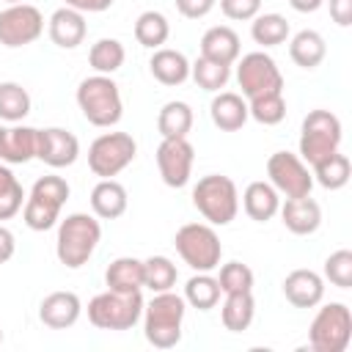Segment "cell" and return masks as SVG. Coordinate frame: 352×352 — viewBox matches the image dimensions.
Wrapping results in <instances>:
<instances>
[{
    "mask_svg": "<svg viewBox=\"0 0 352 352\" xmlns=\"http://www.w3.org/2000/svg\"><path fill=\"white\" fill-rule=\"evenodd\" d=\"M182 319H184V297L168 292H157L148 305H143V333L146 341L157 349H170L182 341Z\"/></svg>",
    "mask_w": 352,
    "mask_h": 352,
    "instance_id": "1",
    "label": "cell"
},
{
    "mask_svg": "<svg viewBox=\"0 0 352 352\" xmlns=\"http://www.w3.org/2000/svg\"><path fill=\"white\" fill-rule=\"evenodd\" d=\"M99 239H102V226H99L96 217H91L85 212L69 214L58 226V242H55L58 261L69 270L82 267L94 256Z\"/></svg>",
    "mask_w": 352,
    "mask_h": 352,
    "instance_id": "2",
    "label": "cell"
},
{
    "mask_svg": "<svg viewBox=\"0 0 352 352\" xmlns=\"http://www.w3.org/2000/svg\"><path fill=\"white\" fill-rule=\"evenodd\" d=\"M77 104L94 126H113L121 121V113H124L118 85L107 74L85 77L77 88Z\"/></svg>",
    "mask_w": 352,
    "mask_h": 352,
    "instance_id": "3",
    "label": "cell"
},
{
    "mask_svg": "<svg viewBox=\"0 0 352 352\" xmlns=\"http://www.w3.org/2000/svg\"><path fill=\"white\" fill-rule=\"evenodd\" d=\"M192 204L209 223L228 226L239 212V192L228 176L209 173L198 179V184L192 187Z\"/></svg>",
    "mask_w": 352,
    "mask_h": 352,
    "instance_id": "4",
    "label": "cell"
},
{
    "mask_svg": "<svg viewBox=\"0 0 352 352\" xmlns=\"http://www.w3.org/2000/svg\"><path fill=\"white\" fill-rule=\"evenodd\" d=\"M143 314L140 292H102L88 302V322L99 330H129Z\"/></svg>",
    "mask_w": 352,
    "mask_h": 352,
    "instance_id": "5",
    "label": "cell"
},
{
    "mask_svg": "<svg viewBox=\"0 0 352 352\" xmlns=\"http://www.w3.org/2000/svg\"><path fill=\"white\" fill-rule=\"evenodd\" d=\"M69 201V184L60 176H41L36 179L30 195L25 198V226L33 231H47L55 226L63 204Z\"/></svg>",
    "mask_w": 352,
    "mask_h": 352,
    "instance_id": "6",
    "label": "cell"
},
{
    "mask_svg": "<svg viewBox=\"0 0 352 352\" xmlns=\"http://www.w3.org/2000/svg\"><path fill=\"white\" fill-rule=\"evenodd\" d=\"M173 245H176L182 261L187 267H192L195 272H212L214 267H220L223 245H220V236L214 234L212 226L187 223V226H182L176 231Z\"/></svg>",
    "mask_w": 352,
    "mask_h": 352,
    "instance_id": "7",
    "label": "cell"
},
{
    "mask_svg": "<svg viewBox=\"0 0 352 352\" xmlns=\"http://www.w3.org/2000/svg\"><path fill=\"white\" fill-rule=\"evenodd\" d=\"M341 146V121L330 110H311L302 118V135H300V154L314 168L316 162L336 154Z\"/></svg>",
    "mask_w": 352,
    "mask_h": 352,
    "instance_id": "8",
    "label": "cell"
},
{
    "mask_svg": "<svg viewBox=\"0 0 352 352\" xmlns=\"http://www.w3.org/2000/svg\"><path fill=\"white\" fill-rule=\"evenodd\" d=\"M352 338V311L344 302H327L324 308L316 311L311 330H308V344L316 352H344Z\"/></svg>",
    "mask_w": 352,
    "mask_h": 352,
    "instance_id": "9",
    "label": "cell"
},
{
    "mask_svg": "<svg viewBox=\"0 0 352 352\" xmlns=\"http://www.w3.org/2000/svg\"><path fill=\"white\" fill-rule=\"evenodd\" d=\"M138 154V143L126 132H104L88 148V168L99 179H113L121 173Z\"/></svg>",
    "mask_w": 352,
    "mask_h": 352,
    "instance_id": "10",
    "label": "cell"
},
{
    "mask_svg": "<svg viewBox=\"0 0 352 352\" xmlns=\"http://www.w3.org/2000/svg\"><path fill=\"white\" fill-rule=\"evenodd\" d=\"M236 82L248 99L264 94H283V74L267 52H248L236 66Z\"/></svg>",
    "mask_w": 352,
    "mask_h": 352,
    "instance_id": "11",
    "label": "cell"
},
{
    "mask_svg": "<svg viewBox=\"0 0 352 352\" xmlns=\"http://www.w3.org/2000/svg\"><path fill=\"white\" fill-rule=\"evenodd\" d=\"M267 176H270V184H272L278 192H283L286 198L311 195L314 176H311L308 165H305L297 154L275 151V154L267 160Z\"/></svg>",
    "mask_w": 352,
    "mask_h": 352,
    "instance_id": "12",
    "label": "cell"
},
{
    "mask_svg": "<svg viewBox=\"0 0 352 352\" xmlns=\"http://www.w3.org/2000/svg\"><path fill=\"white\" fill-rule=\"evenodd\" d=\"M41 33H44V16L36 6L14 3L0 11V44L3 47L33 44Z\"/></svg>",
    "mask_w": 352,
    "mask_h": 352,
    "instance_id": "13",
    "label": "cell"
},
{
    "mask_svg": "<svg viewBox=\"0 0 352 352\" xmlns=\"http://www.w3.org/2000/svg\"><path fill=\"white\" fill-rule=\"evenodd\" d=\"M195 162V148L187 143V138H162L157 148V168L168 187H184L190 182Z\"/></svg>",
    "mask_w": 352,
    "mask_h": 352,
    "instance_id": "14",
    "label": "cell"
},
{
    "mask_svg": "<svg viewBox=\"0 0 352 352\" xmlns=\"http://www.w3.org/2000/svg\"><path fill=\"white\" fill-rule=\"evenodd\" d=\"M80 154V140L60 129V126H50V129H38V146H36V157L50 165V168H66L77 160Z\"/></svg>",
    "mask_w": 352,
    "mask_h": 352,
    "instance_id": "15",
    "label": "cell"
},
{
    "mask_svg": "<svg viewBox=\"0 0 352 352\" xmlns=\"http://www.w3.org/2000/svg\"><path fill=\"white\" fill-rule=\"evenodd\" d=\"M283 294L294 308H314L324 297V280L314 270H294L283 278Z\"/></svg>",
    "mask_w": 352,
    "mask_h": 352,
    "instance_id": "16",
    "label": "cell"
},
{
    "mask_svg": "<svg viewBox=\"0 0 352 352\" xmlns=\"http://www.w3.org/2000/svg\"><path fill=\"white\" fill-rule=\"evenodd\" d=\"M80 297L74 292H52L38 305V319L52 330H66L80 319Z\"/></svg>",
    "mask_w": 352,
    "mask_h": 352,
    "instance_id": "17",
    "label": "cell"
},
{
    "mask_svg": "<svg viewBox=\"0 0 352 352\" xmlns=\"http://www.w3.org/2000/svg\"><path fill=\"white\" fill-rule=\"evenodd\" d=\"M280 217H283V226L297 234V236H305V234H314L319 226H322V209L319 204L311 198V195H300V198H286V204L278 209Z\"/></svg>",
    "mask_w": 352,
    "mask_h": 352,
    "instance_id": "18",
    "label": "cell"
},
{
    "mask_svg": "<svg viewBox=\"0 0 352 352\" xmlns=\"http://www.w3.org/2000/svg\"><path fill=\"white\" fill-rule=\"evenodd\" d=\"M85 16L69 6L58 8L52 16H50V38L52 44L63 47V50H74L77 44H82L85 38Z\"/></svg>",
    "mask_w": 352,
    "mask_h": 352,
    "instance_id": "19",
    "label": "cell"
},
{
    "mask_svg": "<svg viewBox=\"0 0 352 352\" xmlns=\"http://www.w3.org/2000/svg\"><path fill=\"white\" fill-rule=\"evenodd\" d=\"M209 116H212V121H214L217 129H223V132H236V129H242L245 121H248V102H245L239 94H234V91H223V94H217V96L212 99Z\"/></svg>",
    "mask_w": 352,
    "mask_h": 352,
    "instance_id": "20",
    "label": "cell"
},
{
    "mask_svg": "<svg viewBox=\"0 0 352 352\" xmlns=\"http://www.w3.org/2000/svg\"><path fill=\"white\" fill-rule=\"evenodd\" d=\"M242 206H245L250 220L267 223V220H272L278 214L280 198H278V190L270 182H250L245 187V192H242Z\"/></svg>",
    "mask_w": 352,
    "mask_h": 352,
    "instance_id": "21",
    "label": "cell"
},
{
    "mask_svg": "<svg viewBox=\"0 0 352 352\" xmlns=\"http://www.w3.org/2000/svg\"><path fill=\"white\" fill-rule=\"evenodd\" d=\"M201 58H209V60L231 66L239 58V36H236V30H231L226 25L209 28L204 33V38H201Z\"/></svg>",
    "mask_w": 352,
    "mask_h": 352,
    "instance_id": "22",
    "label": "cell"
},
{
    "mask_svg": "<svg viewBox=\"0 0 352 352\" xmlns=\"http://www.w3.org/2000/svg\"><path fill=\"white\" fill-rule=\"evenodd\" d=\"M36 146H38V129H33V126H11L3 135L0 160H6L8 165L30 162L36 157Z\"/></svg>",
    "mask_w": 352,
    "mask_h": 352,
    "instance_id": "23",
    "label": "cell"
},
{
    "mask_svg": "<svg viewBox=\"0 0 352 352\" xmlns=\"http://www.w3.org/2000/svg\"><path fill=\"white\" fill-rule=\"evenodd\" d=\"M148 69H151L154 80H160L162 85H182L190 77V60L179 50H168V47L154 50Z\"/></svg>",
    "mask_w": 352,
    "mask_h": 352,
    "instance_id": "24",
    "label": "cell"
},
{
    "mask_svg": "<svg viewBox=\"0 0 352 352\" xmlns=\"http://www.w3.org/2000/svg\"><path fill=\"white\" fill-rule=\"evenodd\" d=\"M91 209L102 220H116L126 212V190L116 179H102L91 190Z\"/></svg>",
    "mask_w": 352,
    "mask_h": 352,
    "instance_id": "25",
    "label": "cell"
},
{
    "mask_svg": "<svg viewBox=\"0 0 352 352\" xmlns=\"http://www.w3.org/2000/svg\"><path fill=\"white\" fill-rule=\"evenodd\" d=\"M104 283L113 292H140L143 289V261L132 258V256L116 258L104 272Z\"/></svg>",
    "mask_w": 352,
    "mask_h": 352,
    "instance_id": "26",
    "label": "cell"
},
{
    "mask_svg": "<svg viewBox=\"0 0 352 352\" xmlns=\"http://www.w3.org/2000/svg\"><path fill=\"white\" fill-rule=\"evenodd\" d=\"M289 55H292V60L297 66L316 69L327 55V44L316 30H300L289 44Z\"/></svg>",
    "mask_w": 352,
    "mask_h": 352,
    "instance_id": "27",
    "label": "cell"
},
{
    "mask_svg": "<svg viewBox=\"0 0 352 352\" xmlns=\"http://www.w3.org/2000/svg\"><path fill=\"white\" fill-rule=\"evenodd\" d=\"M253 314H256V302H253L250 292L226 294V302H223V311H220V319H223L226 330H231V333L248 330L250 322H253Z\"/></svg>",
    "mask_w": 352,
    "mask_h": 352,
    "instance_id": "28",
    "label": "cell"
},
{
    "mask_svg": "<svg viewBox=\"0 0 352 352\" xmlns=\"http://www.w3.org/2000/svg\"><path fill=\"white\" fill-rule=\"evenodd\" d=\"M192 126V107L187 102H168L157 116V129L162 138H187Z\"/></svg>",
    "mask_w": 352,
    "mask_h": 352,
    "instance_id": "29",
    "label": "cell"
},
{
    "mask_svg": "<svg viewBox=\"0 0 352 352\" xmlns=\"http://www.w3.org/2000/svg\"><path fill=\"white\" fill-rule=\"evenodd\" d=\"M170 36V25L165 19V14L160 11H143L135 22V38L138 44L148 47V50H160Z\"/></svg>",
    "mask_w": 352,
    "mask_h": 352,
    "instance_id": "30",
    "label": "cell"
},
{
    "mask_svg": "<svg viewBox=\"0 0 352 352\" xmlns=\"http://www.w3.org/2000/svg\"><path fill=\"white\" fill-rule=\"evenodd\" d=\"M250 36L261 47H278L289 38V22L280 14H256L250 25Z\"/></svg>",
    "mask_w": 352,
    "mask_h": 352,
    "instance_id": "31",
    "label": "cell"
},
{
    "mask_svg": "<svg viewBox=\"0 0 352 352\" xmlns=\"http://www.w3.org/2000/svg\"><path fill=\"white\" fill-rule=\"evenodd\" d=\"M217 300H220V283L209 272H198V275H192L187 280V286H184V302H190L192 308L209 311V308L217 305Z\"/></svg>",
    "mask_w": 352,
    "mask_h": 352,
    "instance_id": "32",
    "label": "cell"
},
{
    "mask_svg": "<svg viewBox=\"0 0 352 352\" xmlns=\"http://www.w3.org/2000/svg\"><path fill=\"white\" fill-rule=\"evenodd\" d=\"M314 176H316V182H319L324 190H341V187L349 182V176H352L349 157L341 154V151L330 154L327 160H322V162L314 165Z\"/></svg>",
    "mask_w": 352,
    "mask_h": 352,
    "instance_id": "33",
    "label": "cell"
},
{
    "mask_svg": "<svg viewBox=\"0 0 352 352\" xmlns=\"http://www.w3.org/2000/svg\"><path fill=\"white\" fill-rule=\"evenodd\" d=\"M176 278H179V270L168 256H151L143 261V286L151 289L154 294L173 289Z\"/></svg>",
    "mask_w": 352,
    "mask_h": 352,
    "instance_id": "34",
    "label": "cell"
},
{
    "mask_svg": "<svg viewBox=\"0 0 352 352\" xmlns=\"http://www.w3.org/2000/svg\"><path fill=\"white\" fill-rule=\"evenodd\" d=\"M126 52H124V44L118 38H99L91 52H88V63L96 69V74H113L121 69Z\"/></svg>",
    "mask_w": 352,
    "mask_h": 352,
    "instance_id": "35",
    "label": "cell"
},
{
    "mask_svg": "<svg viewBox=\"0 0 352 352\" xmlns=\"http://www.w3.org/2000/svg\"><path fill=\"white\" fill-rule=\"evenodd\" d=\"M30 113V94L19 82H0V118L22 121Z\"/></svg>",
    "mask_w": 352,
    "mask_h": 352,
    "instance_id": "36",
    "label": "cell"
},
{
    "mask_svg": "<svg viewBox=\"0 0 352 352\" xmlns=\"http://www.w3.org/2000/svg\"><path fill=\"white\" fill-rule=\"evenodd\" d=\"M190 74L198 82V88H204V91H220V88H226V82L231 77V66L217 63V60H209V58H198L190 66Z\"/></svg>",
    "mask_w": 352,
    "mask_h": 352,
    "instance_id": "37",
    "label": "cell"
},
{
    "mask_svg": "<svg viewBox=\"0 0 352 352\" xmlns=\"http://www.w3.org/2000/svg\"><path fill=\"white\" fill-rule=\"evenodd\" d=\"M248 116H253L264 126H275L286 118V102L283 94H264L248 102Z\"/></svg>",
    "mask_w": 352,
    "mask_h": 352,
    "instance_id": "38",
    "label": "cell"
},
{
    "mask_svg": "<svg viewBox=\"0 0 352 352\" xmlns=\"http://www.w3.org/2000/svg\"><path fill=\"white\" fill-rule=\"evenodd\" d=\"M25 204V190L19 184V179L0 165V220H11Z\"/></svg>",
    "mask_w": 352,
    "mask_h": 352,
    "instance_id": "39",
    "label": "cell"
},
{
    "mask_svg": "<svg viewBox=\"0 0 352 352\" xmlns=\"http://www.w3.org/2000/svg\"><path fill=\"white\" fill-rule=\"evenodd\" d=\"M220 292L234 294V292H253V270L242 261H228L220 267Z\"/></svg>",
    "mask_w": 352,
    "mask_h": 352,
    "instance_id": "40",
    "label": "cell"
},
{
    "mask_svg": "<svg viewBox=\"0 0 352 352\" xmlns=\"http://www.w3.org/2000/svg\"><path fill=\"white\" fill-rule=\"evenodd\" d=\"M324 278L338 289H349L352 286V250L330 253L324 261Z\"/></svg>",
    "mask_w": 352,
    "mask_h": 352,
    "instance_id": "41",
    "label": "cell"
},
{
    "mask_svg": "<svg viewBox=\"0 0 352 352\" xmlns=\"http://www.w3.org/2000/svg\"><path fill=\"white\" fill-rule=\"evenodd\" d=\"M261 8V0H220V11L228 19H253Z\"/></svg>",
    "mask_w": 352,
    "mask_h": 352,
    "instance_id": "42",
    "label": "cell"
},
{
    "mask_svg": "<svg viewBox=\"0 0 352 352\" xmlns=\"http://www.w3.org/2000/svg\"><path fill=\"white\" fill-rule=\"evenodd\" d=\"M214 3L217 0H176V8L187 19H201L214 8Z\"/></svg>",
    "mask_w": 352,
    "mask_h": 352,
    "instance_id": "43",
    "label": "cell"
},
{
    "mask_svg": "<svg viewBox=\"0 0 352 352\" xmlns=\"http://www.w3.org/2000/svg\"><path fill=\"white\" fill-rule=\"evenodd\" d=\"M330 16L336 25H352V0H330Z\"/></svg>",
    "mask_w": 352,
    "mask_h": 352,
    "instance_id": "44",
    "label": "cell"
},
{
    "mask_svg": "<svg viewBox=\"0 0 352 352\" xmlns=\"http://www.w3.org/2000/svg\"><path fill=\"white\" fill-rule=\"evenodd\" d=\"M116 0H66V6L69 8H74V11H80V14H99V11H107L110 6H113Z\"/></svg>",
    "mask_w": 352,
    "mask_h": 352,
    "instance_id": "45",
    "label": "cell"
},
{
    "mask_svg": "<svg viewBox=\"0 0 352 352\" xmlns=\"http://www.w3.org/2000/svg\"><path fill=\"white\" fill-rule=\"evenodd\" d=\"M14 250H16L14 234H11L6 226H0V264H6V261L14 256Z\"/></svg>",
    "mask_w": 352,
    "mask_h": 352,
    "instance_id": "46",
    "label": "cell"
},
{
    "mask_svg": "<svg viewBox=\"0 0 352 352\" xmlns=\"http://www.w3.org/2000/svg\"><path fill=\"white\" fill-rule=\"evenodd\" d=\"M322 3H324V0H289V6H292L294 11H300V14H311V11H316Z\"/></svg>",
    "mask_w": 352,
    "mask_h": 352,
    "instance_id": "47",
    "label": "cell"
},
{
    "mask_svg": "<svg viewBox=\"0 0 352 352\" xmlns=\"http://www.w3.org/2000/svg\"><path fill=\"white\" fill-rule=\"evenodd\" d=\"M3 135H6V129H3V126H0V146H3Z\"/></svg>",
    "mask_w": 352,
    "mask_h": 352,
    "instance_id": "48",
    "label": "cell"
},
{
    "mask_svg": "<svg viewBox=\"0 0 352 352\" xmlns=\"http://www.w3.org/2000/svg\"><path fill=\"white\" fill-rule=\"evenodd\" d=\"M6 3H11V6H14V3H22V0H6Z\"/></svg>",
    "mask_w": 352,
    "mask_h": 352,
    "instance_id": "49",
    "label": "cell"
},
{
    "mask_svg": "<svg viewBox=\"0 0 352 352\" xmlns=\"http://www.w3.org/2000/svg\"><path fill=\"white\" fill-rule=\"evenodd\" d=\"M0 344H3V330H0Z\"/></svg>",
    "mask_w": 352,
    "mask_h": 352,
    "instance_id": "50",
    "label": "cell"
}]
</instances>
